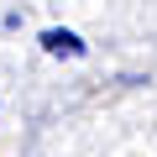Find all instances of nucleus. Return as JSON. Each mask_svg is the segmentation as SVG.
Masks as SVG:
<instances>
[{
	"label": "nucleus",
	"mask_w": 157,
	"mask_h": 157,
	"mask_svg": "<svg viewBox=\"0 0 157 157\" xmlns=\"http://www.w3.org/2000/svg\"><path fill=\"white\" fill-rule=\"evenodd\" d=\"M42 47H47V52H68V58H78V52H84V42H78L73 32H58V26L42 37Z\"/></svg>",
	"instance_id": "f257e3e1"
}]
</instances>
